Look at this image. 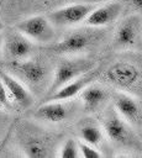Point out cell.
I'll list each match as a JSON object with an SVG mask.
<instances>
[{
    "instance_id": "1",
    "label": "cell",
    "mask_w": 142,
    "mask_h": 158,
    "mask_svg": "<svg viewBox=\"0 0 142 158\" xmlns=\"http://www.w3.org/2000/svg\"><path fill=\"white\" fill-rule=\"evenodd\" d=\"M93 68H95V62L88 58H65L61 60L54 70V75L46 96L53 94L68 81L80 77Z\"/></svg>"
},
{
    "instance_id": "2",
    "label": "cell",
    "mask_w": 142,
    "mask_h": 158,
    "mask_svg": "<svg viewBox=\"0 0 142 158\" xmlns=\"http://www.w3.org/2000/svg\"><path fill=\"white\" fill-rule=\"evenodd\" d=\"M95 7L94 4L83 1V2H74L62 6L59 9L53 10L48 14V19L53 26L57 27H67V26H77L85 21L88 15Z\"/></svg>"
},
{
    "instance_id": "3",
    "label": "cell",
    "mask_w": 142,
    "mask_h": 158,
    "mask_svg": "<svg viewBox=\"0 0 142 158\" xmlns=\"http://www.w3.org/2000/svg\"><path fill=\"white\" fill-rule=\"evenodd\" d=\"M16 30H19L31 41L38 43L51 42L56 36L54 26L49 19L43 15H33L20 21L16 25Z\"/></svg>"
},
{
    "instance_id": "4",
    "label": "cell",
    "mask_w": 142,
    "mask_h": 158,
    "mask_svg": "<svg viewBox=\"0 0 142 158\" xmlns=\"http://www.w3.org/2000/svg\"><path fill=\"white\" fill-rule=\"evenodd\" d=\"M140 69L128 62H115L104 73V79L112 86L125 90L140 80Z\"/></svg>"
},
{
    "instance_id": "5",
    "label": "cell",
    "mask_w": 142,
    "mask_h": 158,
    "mask_svg": "<svg viewBox=\"0 0 142 158\" xmlns=\"http://www.w3.org/2000/svg\"><path fill=\"white\" fill-rule=\"evenodd\" d=\"M9 68L16 78L21 79L23 83L30 85L40 84L47 73L46 65L37 59H20V60H10Z\"/></svg>"
},
{
    "instance_id": "6",
    "label": "cell",
    "mask_w": 142,
    "mask_h": 158,
    "mask_svg": "<svg viewBox=\"0 0 142 158\" xmlns=\"http://www.w3.org/2000/svg\"><path fill=\"white\" fill-rule=\"evenodd\" d=\"M95 35L90 31L77 30L68 33L64 38L52 46L53 52L59 54H77L81 53L94 43Z\"/></svg>"
},
{
    "instance_id": "7",
    "label": "cell",
    "mask_w": 142,
    "mask_h": 158,
    "mask_svg": "<svg viewBox=\"0 0 142 158\" xmlns=\"http://www.w3.org/2000/svg\"><path fill=\"white\" fill-rule=\"evenodd\" d=\"M100 75V68L95 67L91 70L81 74L80 77L68 81L67 84H64L63 86H61L58 90H56L53 94L48 95L44 98V101H51V100H56V101H68L72 98H74L75 95H79V93L90 83H94V80Z\"/></svg>"
},
{
    "instance_id": "8",
    "label": "cell",
    "mask_w": 142,
    "mask_h": 158,
    "mask_svg": "<svg viewBox=\"0 0 142 158\" xmlns=\"http://www.w3.org/2000/svg\"><path fill=\"white\" fill-rule=\"evenodd\" d=\"M104 127V135L106 137L117 144H126L131 139V128L128 127V122L123 120L116 110L109 111L102 122Z\"/></svg>"
},
{
    "instance_id": "9",
    "label": "cell",
    "mask_w": 142,
    "mask_h": 158,
    "mask_svg": "<svg viewBox=\"0 0 142 158\" xmlns=\"http://www.w3.org/2000/svg\"><path fill=\"white\" fill-rule=\"evenodd\" d=\"M2 48L10 60H20L28 58L33 44L30 38H27L19 30H15L6 35L2 42Z\"/></svg>"
},
{
    "instance_id": "10",
    "label": "cell",
    "mask_w": 142,
    "mask_h": 158,
    "mask_svg": "<svg viewBox=\"0 0 142 158\" xmlns=\"http://www.w3.org/2000/svg\"><path fill=\"white\" fill-rule=\"evenodd\" d=\"M122 11V6L120 2L116 1H106L105 4L100 5V6H95L93 9V11L88 15V17L85 19V25L88 27H104L107 26L110 23H112L114 21H116L120 16Z\"/></svg>"
},
{
    "instance_id": "11",
    "label": "cell",
    "mask_w": 142,
    "mask_h": 158,
    "mask_svg": "<svg viewBox=\"0 0 142 158\" xmlns=\"http://www.w3.org/2000/svg\"><path fill=\"white\" fill-rule=\"evenodd\" d=\"M0 79L5 84L7 93L11 98V101L20 107H30L33 102V96L26 85L15 75L7 72H0Z\"/></svg>"
},
{
    "instance_id": "12",
    "label": "cell",
    "mask_w": 142,
    "mask_h": 158,
    "mask_svg": "<svg viewBox=\"0 0 142 158\" xmlns=\"http://www.w3.org/2000/svg\"><path fill=\"white\" fill-rule=\"evenodd\" d=\"M114 109L128 123L136 125L141 118V105L133 96L126 94L125 91H117L114 95Z\"/></svg>"
},
{
    "instance_id": "13",
    "label": "cell",
    "mask_w": 142,
    "mask_h": 158,
    "mask_svg": "<svg viewBox=\"0 0 142 158\" xmlns=\"http://www.w3.org/2000/svg\"><path fill=\"white\" fill-rule=\"evenodd\" d=\"M69 107L65 104V101H43L35 111L33 116L37 120H42L46 122L58 123L68 118L69 116Z\"/></svg>"
},
{
    "instance_id": "14",
    "label": "cell",
    "mask_w": 142,
    "mask_h": 158,
    "mask_svg": "<svg viewBox=\"0 0 142 158\" xmlns=\"http://www.w3.org/2000/svg\"><path fill=\"white\" fill-rule=\"evenodd\" d=\"M141 20L138 15H130L127 16L117 27L115 41L119 47L128 48L136 43L138 31H140Z\"/></svg>"
},
{
    "instance_id": "15",
    "label": "cell",
    "mask_w": 142,
    "mask_h": 158,
    "mask_svg": "<svg viewBox=\"0 0 142 158\" xmlns=\"http://www.w3.org/2000/svg\"><path fill=\"white\" fill-rule=\"evenodd\" d=\"M79 96H80V100L86 111L98 110L107 100V93L105 91V89L101 88L100 85H95L93 83L86 85L79 93Z\"/></svg>"
},
{
    "instance_id": "16",
    "label": "cell",
    "mask_w": 142,
    "mask_h": 158,
    "mask_svg": "<svg viewBox=\"0 0 142 158\" xmlns=\"http://www.w3.org/2000/svg\"><path fill=\"white\" fill-rule=\"evenodd\" d=\"M22 149L25 152V156L31 158H42L48 156L47 142L37 136L27 137L22 143Z\"/></svg>"
},
{
    "instance_id": "17",
    "label": "cell",
    "mask_w": 142,
    "mask_h": 158,
    "mask_svg": "<svg viewBox=\"0 0 142 158\" xmlns=\"http://www.w3.org/2000/svg\"><path fill=\"white\" fill-rule=\"evenodd\" d=\"M79 137L80 141L96 147L104 139V131L94 123H85L79 128Z\"/></svg>"
},
{
    "instance_id": "18",
    "label": "cell",
    "mask_w": 142,
    "mask_h": 158,
    "mask_svg": "<svg viewBox=\"0 0 142 158\" xmlns=\"http://www.w3.org/2000/svg\"><path fill=\"white\" fill-rule=\"evenodd\" d=\"M59 157L62 158H77L80 157L79 154V141H75L74 138H68L62 144L59 149Z\"/></svg>"
},
{
    "instance_id": "19",
    "label": "cell",
    "mask_w": 142,
    "mask_h": 158,
    "mask_svg": "<svg viewBox=\"0 0 142 158\" xmlns=\"http://www.w3.org/2000/svg\"><path fill=\"white\" fill-rule=\"evenodd\" d=\"M79 154L84 158H100L102 157V153L96 149L95 146H91L89 143H85L83 141H79Z\"/></svg>"
},
{
    "instance_id": "20",
    "label": "cell",
    "mask_w": 142,
    "mask_h": 158,
    "mask_svg": "<svg viewBox=\"0 0 142 158\" xmlns=\"http://www.w3.org/2000/svg\"><path fill=\"white\" fill-rule=\"evenodd\" d=\"M11 105H12L11 98L7 93V89H6L5 84L0 79V107L1 109H10Z\"/></svg>"
},
{
    "instance_id": "21",
    "label": "cell",
    "mask_w": 142,
    "mask_h": 158,
    "mask_svg": "<svg viewBox=\"0 0 142 158\" xmlns=\"http://www.w3.org/2000/svg\"><path fill=\"white\" fill-rule=\"evenodd\" d=\"M131 1H132L133 7H136L138 10H142V0H131Z\"/></svg>"
},
{
    "instance_id": "22",
    "label": "cell",
    "mask_w": 142,
    "mask_h": 158,
    "mask_svg": "<svg viewBox=\"0 0 142 158\" xmlns=\"http://www.w3.org/2000/svg\"><path fill=\"white\" fill-rule=\"evenodd\" d=\"M84 1H86V2H90V4H94V5H96V4L106 2V1H110V0H84Z\"/></svg>"
},
{
    "instance_id": "23",
    "label": "cell",
    "mask_w": 142,
    "mask_h": 158,
    "mask_svg": "<svg viewBox=\"0 0 142 158\" xmlns=\"http://www.w3.org/2000/svg\"><path fill=\"white\" fill-rule=\"evenodd\" d=\"M4 27H5V25H4V22L0 20V33H1V31L4 30Z\"/></svg>"
},
{
    "instance_id": "24",
    "label": "cell",
    "mask_w": 142,
    "mask_h": 158,
    "mask_svg": "<svg viewBox=\"0 0 142 158\" xmlns=\"http://www.w3.org/2000/svg\"><path fill=\"white\" fill-rule=\"evenodd\" d=\"M2 42H4V38H2V36L0 35V51H1V48H2Z\"/></svg>"
}]
</instances>
